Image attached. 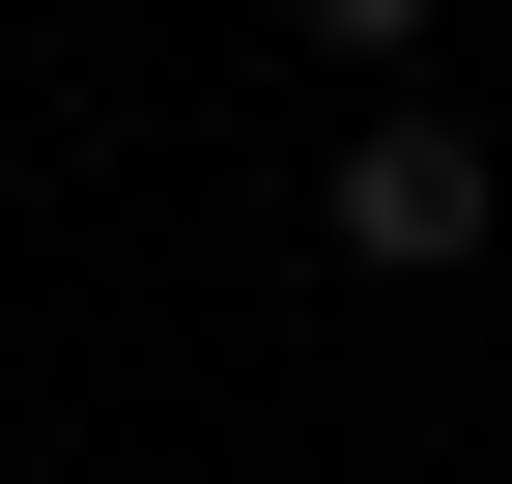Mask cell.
<instances>
[{
    "mask_svg": "<svg viewBox=\"0 0 512 484\" xmlns=\"http://www.w3.org/2000/svg\"><path fill=\"white\" fill-rule=\"evenodd\" d=\"M484 200H512V171L456 143V114H342V171H313V228H342L370 285H456V257H484Z\"/></svg>",
    "mask_w": 512,
    "mask_h": 484,
    "instance_id": "cell-1",
    "label": "cell"
},
{
    "mask_svg": "<svg viewBox=\"0 0 512 484\" xmlns=\"http://www.w3.org/2000/svg\"><path fill=\"white\" fill-rule=\"evenodd\" d=\"M313 29H342V57H427V0H313Z\"/></svg>",
    "mask_w": 512,
    "mask_h": 484,
    "instance_id": "cell-2",
    "label": "cell"
}]
</instances>
